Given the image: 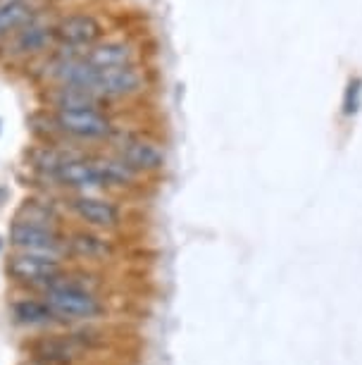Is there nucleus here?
Masks as SVG:
<instances>
[{
  "mask_svg": "<svg viewBox=\"0 0 362 365\" xmlns=\"http://www.w3.org/2000/svg\"><path fill=\"white\" fill-rule=\"evenodd\" d=\"M88 274L91 272L65 270L46 292H41V299L55 315L58 325H93L95 320L105 318V299L88 279Z\"/></svg>",
  "mask_w": 362,
  "mask_h": 365,
  "instance_id": "1",
  "label": "nucleus"
},
{
  "mask_svg": "<svg viewBox=\"0 0 362 365\" xmlns=\"http://www.w3.org/2000/svg\"><path fill=\"white\" fill-rule=\"evenodd\" d=\"M5 270H8L12 284L22 289H33V292H46L67 270V265L63 258L12 251L8 256V263H5Z\"/></svg>",
  "mask_w": 362,
  "mask_h": 365,
  "instance_id": "2",
  "label": "nucleus"
},
{
  "mask_svg": "<svg viewBox=\"0 0 362 365\" xmlns=\"http://www.w3.org/2000/svg\"><path fill=\"white\" fill-rule=\"evenodd\" d=\"M8 241L15 251L24 253H38V256H53V258H67V232L60 227H46L15 220L10 225Z\"/></svg>",
  "mask_w": 362,
  "mask_h": 365,
  "instance_id": "3",
  "label": "nucleus"
},
{
  "mask_svg": "<svg viewBox=\"0 0 362 365\" xmlns=\"http://www.w3.org/2000/svg\"><path fill=\"white\" fill-rule=\"evenodd\" d=\"M50 125L55 134L74 141H102L112 139V120L102 110H70V113H53Z\"/></svg>",
  "mask_w": 362,
  "mask_h": 365,
  "instance_id": "4",
  "label": "nucleus"
},
{
  "mask_svg": "<svg viewBox=\"0 0 362 365\" xmlns=\"http://www.w3.org/2000/svg\"><path fill=\"white\" fill-rule=\"evenodd\" d=\"M65 205L79 222H84L88 230L98 232H115L124 225V212H122L119 203L102 194H77L67 196Z\"/></svg>",
  "mask_w": 362,
  "mask_h": 365,
  "instance_id": "5",
  "label": "nucleus"
},
{
  "mask_svg": "<svg viewBox=\"0 0 362 365\" xmlns=\"http://www.w3.org/2000/svg\"><path fill=\"white\" fill-rule=\"evenodd\" d=\"M29 354L36 365H77L81 358L88 356V351L79 341L77 332H53L33 339Z\"/></svg>",
  "mask_w": 362,
  "mask_h": 365,
  "instance_id": "6",
  "label": "nucleus"
},
{
  "mask_svg": "<svg viewBox=\"0 0 362 365\" xmlns=\"http://www.w3.org/2000/svg\"><path fill=\"white\" fill-rule=\"evenodd\" d=\"M115 153L139 175H153L165 168V150L148 136L141 134H119L115 139Z\"/></svg>",
  "mask_w": 362,
  "mask_h": 365,
  "instance_id": "7",
  "label": "nucleus"
},
{
  "mask_svg": "<svg viewBox=\"0 0 362 365\" xmlns=\"http://www.w3.org/2000/svg\"><path fill=\"white\" fill-rule=\"evenodd\" d=\"M55 41L63 46V51L70 53H86L102 38V24L98 17L88 15V12H77V15H67L53 26Z\"/></svg>",
  "mask_w": 362,
  "mask_h": 365,
  "instance_id": "8",
  "label": "nucleus"
},
{
  "mask_svg": "<svg viewBox=\"0 0 362 365\" xmlns=\"http://www.w3.org/2000/svg\"><path fill=\"white\" fill-rule=\"evenodd\" d=\"M143 88V72L136 65L112 67V70H95L88 91L100 101H117L136 96Z\"/></svg>",
  "mask_w": 362,
  "mask_h": 365,
  "instance_id": "9",
  "label": "nucleus"
},
{
  "mask_svg": "<svg viewBox=\"0 0 362 365\" xmlns=\"http://www.w3.org/2000/svg\"><path fill=\"white\" fill-rule=\"evenodd\" d=\"M67 258L81 260V263H107L117 256V244L107 237V232L98 230H81L67 232Z\"/></svg>",
  "mask_w": 362,
  "mask_h": 365,
  "instance_id": "10",
  "label": "nucleus"
},
{
  "mask_svg": "<svg viewBox=\"0 0 362 365\" xmlns=\"http://www.w3.org/2000/svg\"><path fill=\"white\" fill-rule=\"evenodd\" d=\"M53 182H55L58 187L70 191V196L102 194V191H107L91 158L81 155V153H77V150H74V153L70 155V160L60 168V172L55 175Z\"/></svg>",
  "mask_w": 362,
  "mask_h": 365,
  "instance_id": "11",
  "label": "nucleus"
},
{
  "mask_svg": "<svg viewBox=\"0 0 362 365\" xmlns=\"http://www.w3.org/2000/svg\"><path fill=\"white\" fill-rule=\"evenodd\" d=\"M10 320L24 329H46L58 325L55 315L41 296H19L10 303Z\"/></svg>",
  "mask_w": 362,
  "mask_h": 365,
  "instance_id": "12",
  "label": "nucleus"
},
{
  "mask_svg": "<svg viewBox=\"0 0 362 365\" xmlns=\"http://www.w3.org/2000/svg\"><path fill=\"white\" fill-rule=\"evenodd\" d=\"M84 60L93 70H112V67H127L134 65V48L127 41H98L93 48H88Z\"/></svg>",
  "mask_w": 362,
  "mask_h": 365,
  "instance_id": "13",
  "label": "nucleus"
},
{
  "mask_svg": "<svg viewBox=\"0 0 362 365\" xmlns=\"http://www.w3.org/2000/svg\"><path fill=\"white\" fill-rule=\"evenodd\" d=\"M95 170L105 184V189H129V187H136V182L141 179L139 172H134L129 165L122 160L117 153H100V155H93L91 158Z\"/></svg>",
  "mask_w": 362,
  "mask_h": 365,
  "instance_id": "14",
  "label": "nucleus"
},
{
  "mask_svg": "<svg viewBox=\"0 0 362 365\" xmlns=\"http://www.w3.org/2000/svg\"><path fill=\"white\" fill-rule=\"evenodd\" d=\"M48 103L53 113H70V110H100V98L86 88L77 86H53L48 91Z\"/></svg>",
  "mask_w": 362,
  "mask_h": 365,
  "instance_id": "15",
  "label": "nucleus"
},
{
  "mask_svg": "<svg viewBox=\"0 0 362 365\" xmlns=\"http://www.w3.org/2000/svg\"><path fill=\"white\" fill-rule=\"evenodd\" d=\"M15 220L33 222V225H46V227H60L63 208H60V203L50 196H31L19 205Z\"/></svg>",
  "mask_w": 362,
  "mask_h": 365,
  "instance_id": "16",
  "label": "nucleus"
},
{
  "mask_svg": "<svg viewBox=\"0 0 362 365\" xmlns=\"http://www.w3.org/2000/svg\"><path fill=\"white\" fill-rule=\"evenodd\" d=\"M72 153L74 150H70V148H60V146H55V143H43V146H36L29 153V163L41 177H46L53 182L55 175L60 172V168L70 160Z\"/></svg>",
  "mask_w": 362,
  "mask_h": 365,
  "instance_id": "17",
  "label": "nucleus"
},
{
  "mask_svg": "<svg viewBox=\"0 0 362 365\" xmlns=\"http://www.w3.org/2000/svg\"><path fill=\"white\" fill-rule=\"evenodd\" d=\"M55 41V34H53V26L38 24V22H29L24 26H19L17 36H15V53L22 55H31V53H41L46 51L48 46Z\"/></svg>",
  "mask_w": 362,
  "mask_h": 365,
  "instance_id": "18",
  "label": "nucleus"
},
{
  "mask_svg": "<svg viewBox=\"0 0 362 365\" xmlns=\"http://www.w3.org/2000/svg\"><path fill=\"white\" fill-rule=\"evenodd\" d=\"M31 17V5L24 3V0H8V3L0 5V38L5 34L19 29L29 22Z\"/></svg>",
  "mask_w": 362,
  "mask_h": 365,
  "instance_id": "19",
  "label": "nucleus"
},
{
  "mask_svg": "<svg viewBox=\"0 0 362 365\" xmlns=\"http://www.w3.org/2000/svg\"><path fill=\"white\" fill-rule=\"evenodd\" d=\"M360 93H362V81L360 79L351 81V86H348V91H346V103H344L346 115H355V113H358V108H360Z\"/></svg>",
  "mask_w": 362,
  "mask_h": 365,
  "instance_id": "20",
  "label": "nucleus"
},
{
  "mask_svg": "<svg viewBox=\"0 0 362 365\" xmlns=\"http://www.w3.org/2000/svg\"><path fill=\"white\" fill-rule=\"evenodd\" d=\"M0 251H3V239H0Z\"/></svg>",
  "mask_w": 362,
  "mask_h": 365,
  "instance_id": "21",
  "label": "nucleus"
}]
</instances>
